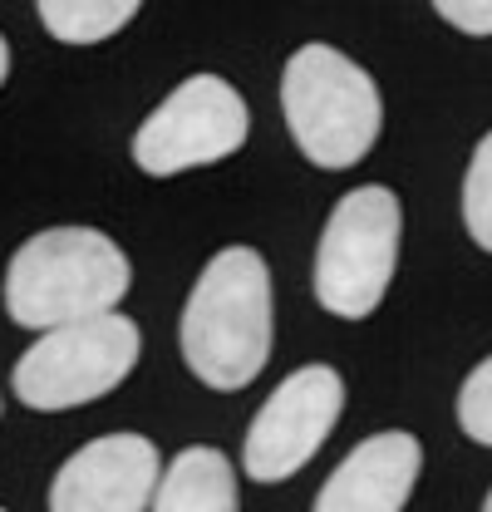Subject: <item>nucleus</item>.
I'll return each mask as SVG.
<instances>
[{
	"label": "nucleus",
	"instance_id": "f257e3e1",
	"mask_svg": "<svg viewBox=\"0 0 492 512\" xmlns=\"http://www.w3.org/2000/svg\"><path fill=\"white\" fill-rule=\"evenodd\" d=\"M183 360L207 389H246L266 370L276 311H271V271L251 247H222L202 266L183 306Z\"/></svg>",
	"mask_w": 492,
	"mask_h": 512
},
{
	"label": "nucleus",
	"instance_id": "f03ea898",
	"mask_svg": "<svg viewBox=\"0 0 492 512\" xmlns=\"http://www.w3.org/2000/svg\"><path fill=\"white\" fill-rule=\"evenodd\" d=\"M133 286L123 247L99 227L35 232L5 271V311L25 330H55L69 320L119 311Z\"/></svg>",
	"mask_w": 492,
	"mask_h": 512
},
{
	"label": "nucleus",
	"instance_id": "7ed1b4c3",
	"mask_svg": "<svg viewBox=\"0 0 492 512\" xmlns=\"http://www.w3.org/2000/svg\"><path fill=\"white\" fill-rule=\"evenodd\" d=\"M281 114L306 153L325 173L365 163L384 128V99L365 64L335 45H301L281 74Z\"/></svg>",
	"mask_w": 492,
	"mask_h": 512
},
{
	"label": "nucleus",
	"instance_id": "20e7f679",
	"mask_svg": "<svg viewBox=\"0 0 492 512\" xmlns=\"http://www.w3.org/2000/svg\"><path fill=\"white\" fill-rule=\"evenodd\" d=\"M404 237V207L394 188H350L315 247V301L335 320H365L384 306Z\"/></svg>",
	"mask_w": 492,
	"mask_h": 512
},
{
	"label": "nucleus",
	"instance_id": "39448f33",
	"mask_svg": "<svg viewBox=\"0 0 492 512\" xmlns=\"http://www.w3.org/2000/svg\"><path fill=\"white\" fill-rule=\"evenodd\" d=\"M138 350H143V335L119 311L69 320L55 330H40V340L15 360L10 384L25 409H40V414L79 409L114 394L133 375Z\"/></svg>",
	"mask_w": 492,
	"mask_h": 512
},
{
	"label": "nucleus",
	"instance_id": "423d86ee",
	"mask_svg": "<svg viewBox=\"0 0 492 512\" xmlns=\"http://www.w3.org/2000/svg\"><path fill=\"white\" fill-rule=\"evenodd\" d=\"M246 133H251V109L242 94L222 74H192L138 124L133 163L148 178H178L242 153Z\"/></svg>",
	"mask_w": 492,
	"mask_h": 512
},
{
	"label": "nucleus",
	"instance_id": "0eeeda50",
	"mask_svg": "<svg viewBox=\"0 0 492 512\" xmlns=\"http://www.w3.org/2000/svg\"><path fill=\"white\" fill-rule=\"evenodd\" d=\"M345 414V380L330 365H301L271 389L256 409L242 444V468L251 483H286L320 453Z\"/></svg>",
	"mask_w": 492,
	"mask_h": 512
},
{
	"label": "nucleus",
	"instance_id": "6e6552de",
	"mask_svg": "<svg viewBox=\"0 0 492 512\" xmlns=\"http://www.w3.org/2000/svg\"><path fill=\"white\" fill-rule=\"evenodd\" d=\"M163 483V453L143 434H104L69 453L50 483V512H148Z\"/></svg>",
	"mask_w": 492,
	"mask_h": 512
},
{
	"label": "nucleus",
	"instance_id": "1a4fd4ad",
	"mask_svg": "<svg viewBox=\"0 0 492 512\" xmlns=\"http://www.w3.org/2000/svg\"><path fill=\"white\" fill-rule=\"evenodd\" d=\"M419 473H424V444L404 429H384L335 463L310 512H404Z\"/></svg>",
	"mask_w": 492,
	"mask_h": 512
},
{
	"label": "nucleus",
	"instance_id": "9d476101",
	"mask_svg": "<svg viewBox=\"0 0 492 512\" xmlns=\"http://www.w3.org/2000/svg\"><path fill=\"white\" fill-rule=\"evenodd\" d=\"M148 512H237V468L207 444L183 448L158 483Z\"/></svg>",
	"mask_w": 492,
	"mask_h": 512
},
{
	"label": "nucleus",
	"instance_id": "9b49d317",
	"mask_svg": "<svg viewBox=\"0 0 492 512\" xmlns=\"http://www.w3.org/2000/svg\"><path fill=\"white\" fill-rule=\"evenodd\" d=\"M35 10L60 45H104L143 10V0H35Z\"/></svg>",
	"mask_w": 492,
	"mask_h": 512
},
{
	"label": "nucleus",
	"instance_id": "f8f14e48",
	"mask_svg": "<svg viewBox=\"0 0 492 512\" xmlns=\"http://www.w3.org/2000/svg\"><path fill=\"white\" fill-rule=\"evenodd\" d=\"M463 227L492 256V133L478 138L468 173H463Z\"/></svg>",
	"mask_w": 492,
	"mask_h": 512
},
{
	"label": "nucleus",
	"instance_id": "ddd939ff",
	"mask_svg": "<svg viewBox=\"0 0 492 512\" xmlns=\"http://www.w3.org/2000/svg\"><path fill=\"white\" fill-rule=\"evenodd\" d=\"M458 429L473 444L492 448V355L483 365H473V375L458 389Z\"/></svg>",
	"mask_w": 492,
	"mask_h": 512
},
{
	"label": "nucleus",
	"instance_id": "4468645a",
	"mask_svg": "<svg viewBox=\"0 0 492 512\" xmlns=\"http://www.w3.org/2000/svg\"><path fill=\"white\" fill-rule=\"evenodd\" d=\"M433 10L458 35H473V40H488L492 35V0H433Z\"/></svg>",
	"mask_w": 492,
	"mask_h": 512
},
{
	"label": "nucleus",
	"instance_id": "2eb2a0df",
	"mask_svg": "<svg viewBox=\"0 0 492 512\" xmlns=\"http://www.w3.org/2000/svg\"><path fill=\"white\" fill-rule=\"evenodd\" d=\"M5 74H10V45H5V35H0V84H5Z\"/></svg>",
	"mask_w": 492,
	"mask_h": 512
},
{
	"label": "nucleus",
	"instance_id": "dca6fc26",
	"mask_svg": "<svg viewBox=\"0 0 492 512\" xmlns=\"http://www.w3.org/2000/svg\"><path fill=\"white\" fill-rule=\"evenodd\" d=\"M483 512H492V493H488V503H483Z\"/></svg>",
	"mask_w": 492,
	"mask_h": 512
},
{
	"label": "nucleus",
	"instance_id": "f3484780",
	"mask_svg": "<svg viewBox=\"0 0 492 512\" xmlns=\"http://www.w3.org/2000/svg\"><path fill=\"white\" fill-rule=\"evenodd\" d=\"M0 512H5V508H0Z\"/></svg>",
	"mask_w": 492,
	"mask_h": 512
}]
</instances>
